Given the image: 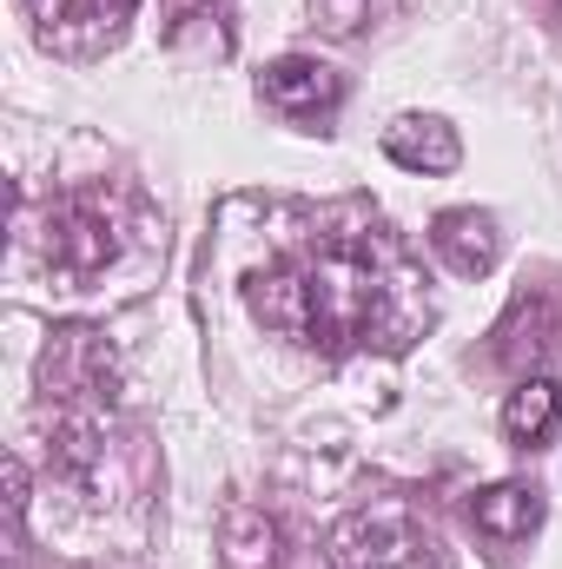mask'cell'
<instances>
[{
    "label": "cell",
    "mask_w": 562,
    "mask_h": 569,
    "mask_svg": "<svg viewBox=\"0 0 562 569\" xmlns=\"http://www.w3.org/2000/svg\"><path fill=\"white\" fill-rule=\"evenodd\" d=\"M140 0H27L40 40L53 53H100L120 40V27L133 20Z\"/></svg>",
    "instance_id": "cell-5"
},
{
    "label": "cell",
    "mask_w": 562,
    "mask_h": 569,
    "mask_svg": "<svg viewBox=\"0 0 562 569\" xmlns=\"http://www.w3.org/2000/svg\"><path fill=\"white\" fill-rule=\"evenodd\" d=\"M324 569H436V537L411 503H371L331 530Z\"/></svg>",
    "instance_id": "cell-2"
},
{
    "label": "cell",
    "mask_w": 562,
    "mask_h": 569,
    "mask_svg": "<svg viewBox=\"0 0 562 569\" xmlns=\"http://www.w3.org/2000/svg\"><path fill=\"white\" fill-rule=\"evenodd\" d=\"M40 391L53 411H107L113 405V358L93 331H60L40 358Z\"/></svg>",
    "instance_id": "cell-4"
},
{
    "label": "cell",
    "mask_w": 562,
    "mask_h": 569,
    "mask_svg": "<svg viewBox=\"0 0 562 569\" xmlns=\"http://www.w3.org/2000/svg\"><path fill=\"white\" fill-rule=\"evenodd\" d=\"M550 13H562V0H550Z\"/></svg>",
    "instance_id": "cell-14"
},
{
    "label": "cell",
    "mask_w": 562,
    "mask_h": 569,
    "mask_svg": "<svg viewBox=\"0 0 562 569\" xmlns=\"http://www.w3.org/2000/svg\"><path fill=\"white\" fill-rule=\"evenodd\" d=\"M430 252L456 272V279H483L496 259H503V232H496V219L490 212H443L436 226H430Z\"/></svg>",
    "instance_id": "cell-7"
},
{
    "label": "cell",
    "mask_w": 562,
    "mask_h": 569,
    "mask_svg": "<svg viewBox=\"0 0 562 569\" xmlns=\"http://www.w3.org/2000/svg\"><path fill=\"white\" fill-rule=\"evenodd\" d=\"M165 20H172V47H192V40L199 53L232 47V0H165Z\"/></svg>",
    "instance_id": "cell-12"
},
{
    "label": "cell",
    "mask_w": 562,
    "mask_h": 569,
    "mask_svg": "<svg viewBox=\"0 0 562 569\" xmlns=\"http://www.w3.org/2000/svg\"><path fill=\"white\" fill-rule=\"evenodd\" d=\"M562 430V385L556 378H523L503 405V437L523 443V450H543Z\"/></svg>",
    "instance_id": "cell-11"
},
{
    "label": "cell",
    "mask_w": 562,
    "mask_h": 569,
    "mask_svg": "<svg viewBox=\"0 0 562 569\" xmlns=\"http://www.w3.org/2000/svg\"><path fill=\"white\" fill-rule=\"evenodd\" d=\"M219 557H225V569H284L279 517L259 510V503H232L225 530H219Z\"/></svg>",
    "instance_id": "cell-9"
},
{
    "label": "cell",
    "mask_w": 562,
    "mask_h": 569,
    "mask_svg": "<svg viewBox=\"0 0 562 569\" xmlns=\"http://www.w3.org/2000/svg\"><path fill=\"white\" fill-rule=\"evenodd\" d=\"M470 523H476L483 543L516 550V543H530V530L543 523V490H536V483H496V490L470 497Z\"/></svg>",
    "instance_id": "cell-8"
},
{
    "label": "cell",
    "mask_w": 562,
    "mask_h": 569,
    "mask_svg": "<svg viewBox=\"0 0 562 569\" xmlns=\"http://www.w3.org/2000/svg\"><path fill=\"white\" fill-rule=\"evenodd\" d=\"M371 13H378V0H318V20H324L331 33H358Z\"/></svg>",
    "instance_id": "cell-13"
},
{
    "label": "cell",
    "mask_w": 562,
    "mask_h": 569,
    "mask_svg": "<svg viewBox=\"0 0 562 569\" xmlns=\"http://www.w3.org/2000/svg\"><path fill=\"white\" fill-rule=\"evenodd\" d=\"M384 152H391L404 172H450V166L463 159L456 133H450L436 113H404V120H391V127H384Z\"/></svg>",
    "instance_id": "cell-10"
},
{
    "label": "cell",
    "mask_w": 562,
    "mask_h": 569,
    "mask_svg": "<svg viewBox=\"0 0 562 569\" xmlns=\"http://www.w3.org/2000/svg\"><path fill=\"white\" fill-rule=\"evenodd\" d=\"M259 93H265V107L284 113V120H298V127H324L331 113H338V100H344V80L331 73V67H318V60H272L265 73H259Z\"/></svg>",
    "instance_id": "cell-6"
},
{
    "label": "cell",
    "mask_w": 562,
    "mask_h": 569,
    "mask_svg": "<svg viewBox=\"0 0 562 569\" xmlns=\"http://www.w3.org/2000/svg\"><path fill=\"white\" fill-rule=\"evenodd\" d=\"M40 252L60 279L87 284L120 259V212L107 192H60L40 219Z\"/></svg>",
    "instance_id": "cell-3"
},
{
    "label": "cell",
    "mask_w": 562,
    "mask_h": 569,
    "mask_svg": "<svg viewBox=\"0 0 562 569\" xmlns=\"http://www.w3.org/2000/svg\"><path fill=\"white\" fill-rule=\"evenodd\" d=\"M245 298L279 338L324 358H344L364 345H404V331L423 311L404 259L384 239H358V232L291 252L284 266L259 272Z\"/></svg>",
    "instance_id": "cell-1"
}]
</instances>
